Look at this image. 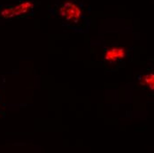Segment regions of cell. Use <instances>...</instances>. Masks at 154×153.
Wrapping results in <instances>:
<instances>
[{
	"instance_id": "obj_1",
	"label": "cell",
	"mask_w": 154,
	"mask_h": 153,
	"mask_svg": "<svg viewBox=\"0 0 154 153\" xmlns=\"http://www.w3.org/2000/svg\"><path fill=\"white\" fill-rule=\"evenodd\" d=\"M60 17L69 24H78L82 18V12L81 7L73 1H66L60 6Z\"/></svg>"
},
{
	"instance_id": "obj_2",
	"label": "cell",
	"mask_w": 154,
	"mask_h": 153,
	"mask_svg": "<svg viewBox=\"0 0 154 153\" xmlns=\"http://www.w3.org/2000/svg\"><path fill=\"white\" fill-rule=\"evenodd\" d=\"M126 56V51L123 48L119 46H112L107 49L105 52L104 59L107 64H116L119 60H122Z\"/></svg>"
},
{
	"instance_id": "obj_5",
	"label": "cell",
	"mask_w": 154,
	"mask_h": 153,
	"mask_svg": "<svg viewBox=\"0 0 154 153\" xmlns=\"http://www.w3.org/2000/svg\"><path fill=\"white\" fill-rule=\"evenodd\" d=\"M0 17L4 19H10L14 17L13 6H5L0 9Z\"/></svg>"
},
{
	"instance_id": "obj_4",
	"label": "cell",
	"mask_w": 154,
	"mask_h": 153,
	"mask_svg": "<svg viewBox=\"0 0 154 153\" xmlns=\"http://www.w3.org/2000/svg\"><path fill=\"white\" fill-rule=\"evenodd\" d=\"M140 84L145 88H148L152 91H153L154 89V75L153 74H148L144 75L140 80Z\"/></svg>"
},
{
	"instance_id": "obj_3",
	"label": "cell",
	"mask_w": 154,
	"mask_h": 153,
	"mask_svg": "<svg viewBox=\"0 0 154 153\" xmlns=\"http://www.w3.org/2000/svg\"><path fill=\"white\" fill-rule=\"evenodd\" d=\"M34 8V5L30 0H22L15 6H13L14 15V16H24L29 15L31 14Z\"/></svg>"
}]
</instances>
